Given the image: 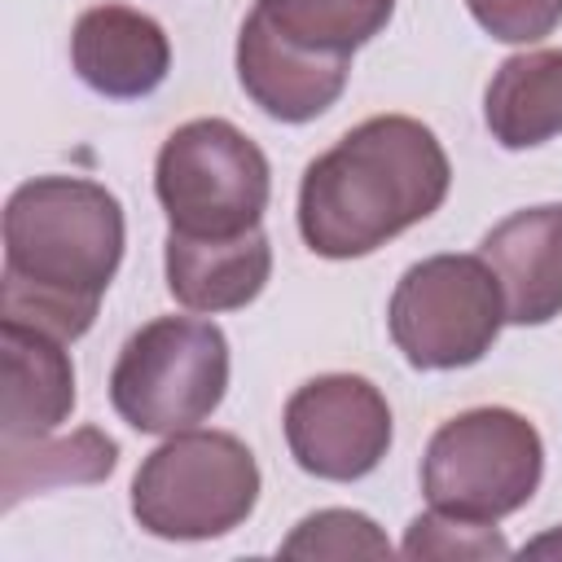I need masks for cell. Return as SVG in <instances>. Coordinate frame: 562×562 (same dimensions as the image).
I'll list each match as a JSON object with an SVG mask.
<instances>
[{
	"label": "cell",
	"mask_w": 562,
	"mask_h": 562,
	"mask_svg": "<svg viewBox=\"0 0 562 562\" xmlns=\"http://www.w3.org/2000/svg\"><path fill=\"white\" fill-rule=\"evenodd\" d=\"M119 465V443L101 426H79L70 435H40L22 443H0V509L9 514L22 496L70 487V483H101Z\"/></svg>",
	"instance_id": "cell-15"
},
{
	"label": "cell",
	"mask_w": 562,
	"mask_h": 562,
	"mask_svg": "<svg viewBox=\"0 0 562 562\" xmlns=\"http://www.w3.org/2000/svg\"><path fill=\"white\" fill-rule=\"evenodd\" d=\"M351 57H329L290 44L259 9L237 31V83L277 123L321 119L347 88Z\"/></svg>",
	"instance_id": "cell-9"
},
{
	"label": "cell",
	"mask_w": 562,
	"mask_h": 562,
	"mask_svg": "<svg viewBox=\"0 0 562 562\" xmlns=\"http://www.w3.org/2000/svg\"><path fill=\"white\" fill-rule=\"evenodd\" d=\"M470 18L501 44H536L558 31L562 0H465Z\"/></svg>",
	"instance_id": "cell-19"
},
{
	"label": "cell",
	"mask_w": 562,
	"mask_h": 562,
	"mask_svg": "<svg viewBox=\"0 0 562 562\" xmlns=\"http://www.w3.org/2000/svg\"><path fill=\"white\" fill-rule=\"evenodd\" d=\"M167 290L189 312H237L255 303L272 277V241L263 228L237 237H189L171 233L162 241Z\"/></svg>",
	"instance_id": "cell-12"
},
{
	"label": "cell",
	"mask_w": 562,
	"mask_h": 562,
	"mask_svg": "<svg viewBox=\"0 0 562 562\" xmlns=\"http://www.w3.org/2000/svg\"><path fill=\"white\" fill-rule=\"evenodd\" d=\"M259 461L228 430L167 435L132 479V518L158 540H220L259 505Z\"/></svg>",
	"instance_id": "cell-3"
},
{
	"label": "cell",
	"mask_w": 562,
	"mask_h": 562,
	"mask_svg": "<svg viewBox=\"0 0 562 562\" xmlns=\"http://www.w3.org/2000/svg\"><path fill=\"white\" fill-rule=\"evenodd\" d=\"M544 479L540 430L501 404L448 417L422 452V496L430 509L501 522L518 514Z\"/></svg>",
	"instance_id": "cell-5"
},
{
	"label": "cell",
	"mask_w": 562,
	"mask_h": 562,
	"mask_svg": "<svg viewBox=\"0 0 562 562\" xmlns=\"http://www.w3.org/2000/svg\"><path fill=\"white\" fill-rule=\"evenodd\" d=\"M404 558L413 562H492V558H509V540L496 531V522H474V518H457V514H443V509H426L408 522L404 531V544H400Z\"/></svg>",
	"instance_id": "cell-18"
},
{
	"label": "cell",
	"mask_w": 562,
	"mask_h": 562,
	"mask_svg": "<svg viewBox=\"0 0 562 562\" xmlns=\"http://www.w3.org/2000/svg\"><path fill=\"white\" fill-rule=\"evenodd\" d=\"M4 351V435L0 443H22L53 435L75 413V364L61 338L0 321Z\"/></svg>",
	"instance_id": "cell-13"
},
{
	"label": "cell",
	"mask_w": 562,
	"mask_h": 562,
	"mask_svg": "<svg viewBox=\"0 0 562 562\" xmlns=\"http://www.w3.org/2000/svg\"><path fill=\"white\" fill-rule=\"evenodd\" d=\"M483 123L501 149H536L562 136V48L505 57L487 79Z\"/></svg>",
	"instance_id": "cell-14"
},
{
	"label": "cell",
	"mask_w": 562,
	"mask_h": 562,
	"mask_svg": "<svg viewBox=\"0 0 562 562\" xmlns=\"http://www.w3.org/2000/svg\"><path fill=\"white\" fill-rule=\"evenodd\" d=\"M479 255L501 281L509 325H549L562 316V202L505 215L483 233Z\"/></svg>",
	"instance_id": "cell-11"
},
{
	"label": "cell",
	"mask_w": 562,
	"mask_h": 562,
	"mask_svg": "<svg viewBox=\"0 0 562 562\" xmlns=\"http://www.w3.org/2000/svg\"><path fill=\"white\" fill-rule=\"evenodd\" d=\"M127 246L123 202L83 176H35L4 202L0 321L75 342L92 329Z\"/></svg>",
	"instance_id": "cell-1"
},
{
	"label": "cell",
	"mask_w": 562,
	"mask_h": 562,
	"mask_svg": "<svg viewBox=\"0 0 562 562\" xmlns=\"http://www.w3.org/2000/svg\"><path fill=\"white\" fill-rule=\"evenodd\" d=\"M255 9L299 48L351 57L386 31L395 0H255Z\"/></svg>",
	"instance_id": "cell-16"
},
{
	"label": "cell",
	"mask_w": 562,
	"mask_h": 562,
	"mask_svg": "<svg viewBox=\"0 0 562 562\" xmlns=\"http://www.w3.org/2000/svg\"><path fill=\"white\" fill-rule=\"evenodd\" d=\"M154 193L171 233L237 237L259 228L272 198V167L237 123L189 119L158 149Z\"/></svg>",
	"instance_id": "cell-6"
},
{
	"label": "cell",
	"mask_w": 562,
	"mask_h": 562,
	"mask_svg": "<svg viewBox=\"0 0 562 562\" xmlns=\"http://www.w3.org/2000/svg\"><path fill=\"white\" fill-rule=\"evenodd\" d=\"M70 66L97 97L140 101L158 92L171 70V40L140 9L97 4L79 13L70 31Z\"/></svg>",
	"instance_id": "cell-10"
},
{
	"label": "cell",
	"mask_w": 562,
	"mask_h": 562,
	"mask_svg": "<svg viewBox=\"0 0 562 562\" xmlns=\"http://www.w3.org/2000/svg\"><path fill=\"white\" fill-rule=\"evenodd\" d=\"M505 325V299L483 255H430L404 268L386 303L395 351L426 373L479 364Z\"/></svg>",
	"instance_id": "cell-7"
},
{
	"label": "cell",
	"mask_w": 562,
	"mask_h": 562,
	"mask_svg": "<svg viewBox=\"0 0 562 562\" xmlns=\"http://www.w3.org/2000/svg\"><path fill=\"white\" fill-rule=\"evenodd\" d=\"M294 465L325 483H356L391 452V404L360 373L307 378L281 413Z\"/></svg>",
	"instance_id": "cell-8"
},
{
	"label": "cell",
	"mask_w": 562,
	"mask_h": 562,
	"mask_svg": "<svg viewBox=\"0 0 562 562\" xmlns=\"http://www.w3.org/2000/svg\"><path fill=\"white\" fill-rule=\"evenodd\" d=\"M281 558H391L395 544L360 509H316L294 522L277 549Z\"/></svg>",
	"instance_id": "cell-17"
},
{
	"label": "cell",
	"mask_w": 562,
	"mask_h": 562,
	"mask_svg": "<svg viewBox=\"0 0 562 562\" xmlns=\"http://www.w3.org/2000/svg\"><path fill=\"white\" fill-rule=\"evenodd\" d=\"M228 391V338L202 316H154L110 369V404L140 435H176L206 422Z\"/></svg>",
	"instance_id": "cell-4"
},
{
	"label": "cell",
	"mask_w": 562,
	"mask_h": 562,
	"mask_svg": "<svg viewBox=\"0 0 562 562\" xmlns=\"http://www.w3.org/2000/svg\"><path fill=\"white\" fill-rule=\"evenodd\" d=\"M448 184L452 162L422 119L373 114L303 167V246L321 259H364L435 215Z\"/></svg>",
	"instance_id": "cell-2"
}]
</instances>
